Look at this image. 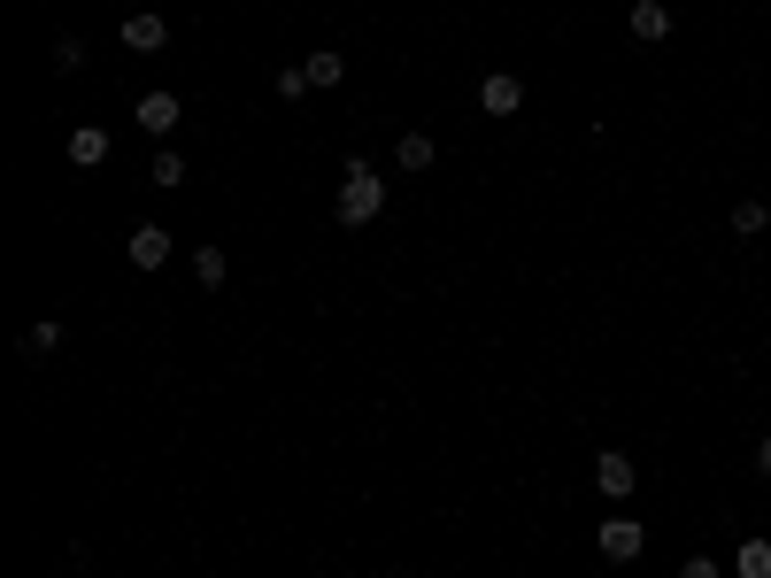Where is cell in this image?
<instances>
[{
	"instance_id": "cell-4",
	"label": "cell",
	"mask_w": 771,
	"mask_h": 578,
	"mask_svg": "<svg viewBox=\"0 0 771 578\" xmlns=\"http://www.w3.org/2000/svg\"><path fill=\"white\" fill-rule=\"evenodd\" d=\"M640 548H648V533H640L632 517H610V525H602V556H610V564H632Z\"/></svg>"
},
{
	"instance_id": "cell-8",
	"label": "cell",
	"mask_w": 771,
	"mask_h": 578,
	"mask_svg": "<svg viewBox=\"0 0 771 578\" xmlns=\"http://www.w3.org/2000/svg\"><path fill=\"white\" fill-rule=\"evenodd\" d=\"M70 162H78V170L109 162V132H101V124H78V132H70Z\"/></svg>"
},
{
	"instance_id": "cell-15",
	"label": "cell",
	"mask_w": 771,
	"mask_h": 578,
	"mask_svg": "<svg viewBox=\"0 0 771 578\" xmlns=\"http://www.w3.org/2000/svg\"><path fill=\"white\" fill-rule=\"evenodd\" d=\"M193 278H201V286H224V255L201 247V255H193Z\"/></svg>"
},
{
	"instance_id": "cell-19",
	"label": "cell",
	"mask_w": 771,
	"mask_h": 578,
	"mask_svg": "<svg viewBox=\"0 0 771 578\" xmlns=\"http://www.w3.org/2000/svg\"><path fill=\"white\" fill-rule=\"evenodd\" d=\"M679 578H718V564H710V556H694V564H687Z\"/></svg>"
},
{
	"instance_id": "cell-17",
	"label": "cell",
	"mask_w": 771,
	"mask_h": 578,
	"mask_svg": "<svg viewBox=\"0 0 771 578\" xmlns=\"http://www.w3.org/2000/svg\"><path fill=\"white\" fill-rule=\"evenodd\" d=\"M85 62V39H54V70H78Z\"/></svg>"
},
{
	"instance_id": "cell-13",
	"label": "cell",
	"mask_w": 771,
	"mask_h": 578,
	"mask_svg": "<svg viewBox=\"0 0 771 578\" xmlns=\"http://www.w3.org/2000/svg\"><path fill=\"white\" fill-rule=\"evenodd\" d=\"M148 178H154V185H162V193H177V185H185V162H177V154L162 146V154H154V162H148Z\"/></svg>"
},
{
	"instance_id": "cell-6",
	"label": "cell",
	"mask_w": 771,
	"mask_h": 578,
	"mask_svg": "<svg viewBox=\"0 0 771 578\" xmlns=\"http://www.w3.org/2000/svg\"><path fill=\"white\" fill-rule=\"evenodd\" d=\"M132 263H140V271H162V263H170V232H162V224H132Z\"/></svg>"
},
{
	"instance_id": "cell-1",
	"label": "cell",
	"mask_w": 771,
	"mask_h": 578,
	"mask_svg": "<svg viewBox=\"0 0 771 578\" xmlns=\"http://www.w3.org/2000/svg\"><path fill=\"white\" fill-rule=\"evenodd\" d=\"M378 209H386V178H378V170H363V162H355V170H347V185H339V224H347V232H355V224H371V216H378Z\"/></svg>"
},
{
	"instance_id": "cell-11",
	"label": "cell",
	"mask_w": 771,
	"mask_h": 578,
	"mask_svg": "<svg viewBox=\"0 0 771 578\" xmlns=\"http://www.w3.org/2000/svg\"><path fill=\"white\" fill-rule=\"evenodd\" d=\"M733 571H741V578H771V540H741Z\"/></svg>"
},
{
	"instance_id": "cell-2",
	"label": "cell",
	"mask_w": 771,
	"mask_h": 578,
	"mask_svg": "<svg viewBox=\"0 0 771 578\" xmlns=\"http://www.w3.org/2000/svg\"><path fill=\"white\" fill-rule=\"evenodd\" d=\"M478 109H486V116H517V109H525V85H517L509 70H494V78L478 85Z\"/></svg>"
},
{
	"instance_id": "cell-10",
	"label": "cell",
	"mask_w": 771,
	"mask_h": 578,
	"mask_svg": "<svg viewBox=\"0 0 771 578\" xmlns=\"http://www.w3.org/2000/svg\"><path fill=\"white\" fill-rule=\"evenodd\" d=\"M302 70H308V93H316V85H339V70H347V62H339L332 47H316V54H308Z\"/></svg>"
},
{
	"instance_id": "cell-7",
	"label": "cell",
	"mask_w": 771,
	"mask_h": 578,
	"mask_svg": "<svg viewBox=\"0 0 771 578\" xmlns=\"http://www.w3.org/2000/svg\"><path fill=\"white\" fill-rule=\"evenodd\" d=\"M162 39H170L162 16H132V23H124V47H132V54H162Z\"/></svg>"
},
{
	"instance_id": "cell-16",
	"label": "cell",
	"mask_w": 771,
	"mask_h": 578,
	"mask_svg": "<svg viewBox=\"0 0 771 578\" xmlns=\"http://www.w3.org/2000/svg\"><path fill=\"white\" fill-rule=\"evenodd\" d=\"M764 216H771L764 201H741V209H733V232H741V240H749V232H764Z\"/></svg>"
},
{
	"instance_id": "cell-5",
	"label": "cell",
	"mask_w": 771,
	"mask_h": 578,
	"mask_svg": "<svg viewBox=\"0 0 771 578\" xmlns=\"http://www.w3.org/2000/svg\"><path fill=\"white\" fill-rule=\"evenodd\" d=\"M595 486H602V494H610V501H625V494H632V486H640V478H632V463H625V455H617V447H602V455H595Z\"/></svg>"
},
{
	"instance_id": "cell-9",
	"label": "cell",
	"mask_w": 771,
	"mask_h": 578,
	"mask_svg": "<svg viewBox=\"0 0 771 578\" xmlns=\"http://www.w3.org/2000/svg\"><path fill=\"white\" fill-rule=\"evenodd\" d=\"M632 39H671V8L663 0H632Z\"/></svg>"
},
{
	"instance_id": "cell-14",
	"label": "cell",
	"mask_w": 771,
	"mask_h": 578,
	"mask_svg": "<svg viewBox=\"0 0 771 578\" xmlns=\"http://www.w3.org/2000/svg\"><path fill=\"white\" fill-rule=\"evenodd\" d=\"M433 154H440V146L425 140V132H409V140H402V170H433Z\"/></svg>"
},
{
	"instance_id": "cell-3",
	"label": "cell",
	"mask_w": 771,
	"mask_h": 578,
	"mask_svg": "<svg viewBox=\"0 0 771 578\" xmlns=\"http://www.w3.org/2000/svg\"><path fill=\"white\" fill-rule=\"evenodd\" d=\"M132 116H140V132H154V140H170V132H177V116H185V109H177V93H148V101H140V109H132Z\"/></svg>"
},
{
	"instance_id": "cell-18",
	"label": "cell",
	"mask_w": 771,
	"mask_h": 578,
	"mask_svg": "<svg viewBox=\"0 0 771 578\" xmlns=\"http://www.w3.org/2000/svg\"><path fill=\"white\" fill-rule=\"evenodd\" d=\"M278 93H286V101H302V93H308V70H302V62H294V70H278Z\"/></svg>"
},
{
	"instance_id": "cell-12",
	"label": "cell",
	"mask_w": 771,
	"mask_h": 578,
	"mask_svg": "<svg viewBox=\"0 0 771 578\" xmlns=\"http://www.w3.org/2000/svg\"><path fill=\"white\" fill-rule=\"evenodd\" d=\"M54 347H62V324H54V316H47V324H31V332H23V355H39V363H47V355H54Z\"/></svg>"
},
{
	"instance_id": "cell-20",
	"label": "cell",
	"mask_w": 771,
	"mask_h": 578,
	"mask_svg": "<svg viewBox=\"0 0 771 578\" xmlns=\"http://www.w3.org/2000/svg\"><path fill=\"white\" fill-rule=\"evenodd\" d=\"M757 470H764V478H771V433H764V447H757Z\"/></svg>"
}]
</instances>
